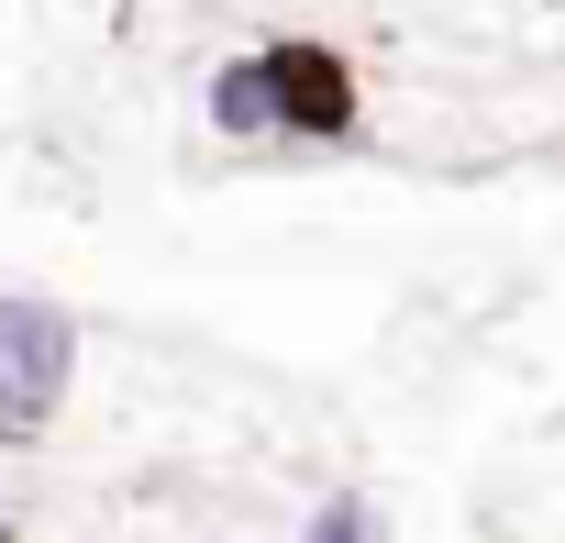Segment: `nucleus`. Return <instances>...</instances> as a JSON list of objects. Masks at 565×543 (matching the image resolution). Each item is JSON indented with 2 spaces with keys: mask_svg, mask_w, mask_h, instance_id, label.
Segmentation results:
<instances>
[{
  "mask_svg": "<svg viewBox=\"0 0 565 543\" xmlns=\"http://www.w3.org/2000/svg\"><path fill=\"white\" fill-rule=\"evenodd\" d=\"M211 111H222L233 134H277V78H266V67H222Z\"/></svg>",
  "mask_w": 565,
  "mask_h": 543,
  "instance_id": "7ed1b4c3",
  "label": "nucleus"
},
{
  "mask_svg": "<svg viewBox=\"0 0 565 543\" xmlns=\"http://www.w3.org/2000/svg\"><path fill=\"white\" fill-rule=\"evenodd\" d=\"M266 78H277V134H333V123H344V67H333V56L277 45Z\"/></svg>",
  "mask_w": 565,
  "mask_h": 543,
  "instance_id": "f03ea898",
  "label": "nucleus"
},
{
  "mask_svg": "<svg viewBox=\"0 0 565 543\" xmlns=\"http://www.w3.org/2000/svg\"><path fill=\"white\" fill-rule=\"evenodd\" d=\"M67 388V322L0 300V433H34Z\"/></svg>",
  "mask_w": 565,
  "mask_h": 543,
  "instance_id": "f257e3e1",
  "label": "nucleus"
}]
</instances>
